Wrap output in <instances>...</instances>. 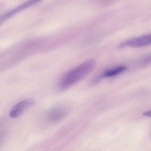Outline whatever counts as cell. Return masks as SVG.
Here are the masks:
<instances>
[{"mask_svg": "<svg viewBox=\"0 0 151 151\" xmlns=\"http://www.w3.org/2000/svg\"><path fill=\"white\" fill-rule=\"evenodd\" d=\"M126 66L123 65L119 66L116 67H113L105 71L103 73L101 76L99 77V79L103 78H109V77H114L120 74L127 70Z\"/></svg>", "mask_w": 151, "mask_h": 151, "instance_id": "8992f818", "label": "cell"}, {"mask_svg": "<svg viewBox=\"0 0 151 151\" xmlns=\"http://www.w3.org/2000/svg\"><path fill=\"white\" fill-rule=\"evenodd\" d=\"M34 104V101L31 98L20 101L11 110L9 113L10 117L13 118H16L19 117Z\"/></svg>", "mask_w": 151, "mask_h": 151, "instance_id": "277c9868", "label": "cell"}, {"mask_svg": "<svg viewBox=\"0 0 151 151\" xmlns=\"http://www.w3.org/2000/svg\"><path fill=\"white\" fill-rule=\"evenodd\" d=\"M151 45V34L141 35L123 42L119 45L120 48L129 47L142 48Z\"/></svg>", "mask_w": 151, "mask_h": 151, "instance_id": "3957f363", "label": "cell"}, {"mask_svg": "<svg viewBox=\"0 0 151 151\" xmlns=\"http://www.w3.org/2000/svg\"><path fill=\"white\" fill-rule=\"evenodd\" d=\"M96 64L89 60L67 72L62 77L59 83L62 90H65L86 77L95 68Z\"/></svg>", "mask_w": 151, "mask_h": 151, "instance_id": "6da1fadb", "label": "cell"}, {"mask_svg": "<svg viewBox=\"0 0 151 151\" xmlns=\"http://www.w3.org/2000/svg\"><path fill=\"white\" fill-rule=\"evenodd\" d=\"M151 64V53L140 58L136 63V66L139 67H145Z\"/></svg>", "mask_w": 151, "mask_h": 151, "instance_id": "52a82bcc", "label": "cell"}, {"mask_svg": "<svg viewBox=\"0 0 151 151\" xmlns=\"http://www.w3.org/2000/svg\"><path fill=\"white\" fill-rule=\"evenodd\" d=\"M143 115L145 117L151 118V110L145 112L143 113Z\"/></svg>", "mask_w": 151, "mask_h": 151, "instance_id": "ba28073f", "label": "cell"}, {"mask_svg": "<svg viewBox=\"0 0 151 151\" xmlns=\"http://www.w3.org/2000/svg\"><path fill=\"white\" fill-rule=\"evenodd\" d=\"M69 109L65 105L55 106L48 111L46 119L50 123H57L63 119L69 113Z\"/></svg>", "mask_w": 151, "mask_h": 151, "instance_id": "7a4b0ae2", "label": "cell"}, {"mask_svg": "<svg viewBox=\"0 0 151 151\" xmlns=\"http://www.w3.org/2000/svg\"><path fill=\"white\" fill-rule=\"evenodd\" d=\"M41 1L42 0H29L18 6L17 8L10 11L9 12L3 14L1 16H0V25L18 12L34 5L35 4Z\"/></svg>", "mask_w": 151, "mask_h": 151, "instance_id": "5b68a950", "label": "cell"}]
</instances>
